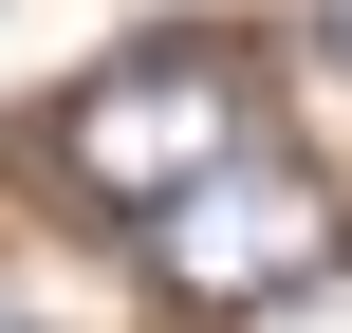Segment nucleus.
<instances>
[{
	"mask_svg": "<svg viewBox=\"0 0 352 333\" xmlns=\"http://www.w3.org/2000/svg\"><path fill=\"white\" fill-rule=\"evenodd\" d=\"M260 148V56L241 37H130L111 74H74L37 111V167L93 204V222H167L186 185H223Z\"/></svg>",
	"mask_w": 352,
	"mask_h": 333,
	"instance_id": "obj_1",
	"label": "nucleus"
},
{
	"mask_svg": "<svg viewBox=\"0 0 352 333\" xmlns=\"http://www.w3.org/2000/svg\"><path fill=\"white\" fill-rule=\"evenodd\" d=\"M148 260H167V297H204V315H260V297H297V278H334V185L260 130L223 185H186L167 222H148Z\"/></svg>",
	"mask_w": 352,
	"mask_h": 333,
	"instance_id": "obj_2",
	"label": "nucleus"
},
{
	"mask_svg": "<svg viewBox=\"0 0 352 333\" xmlns=\"http://www.w3.org/2000/svg\"><path fill=\"white\" fill-rule=\"evenodd\" d=\"M316 37H334V56H352V0H316Z\"/></svg>",
	"mask_w": 352,
	"mask_h": 333,
	"instance_id": "obj_3",
	"label": "nucleus"
},
{
	"mask_svg": "<svg viewBox=\"0 0 352 333\" xmlns=\"http://www.w3.org/2000/svg\"><path fill=\"white\" fill-rule=\"evenodd\" d=\"M0 333H37V315H19V297H0Z\"/></svg>",
	"mask_w": 352,
	"mask_h": 333,
	"instance_id": "obj_4",
	"label": "nucleus"
}]
</instances>
